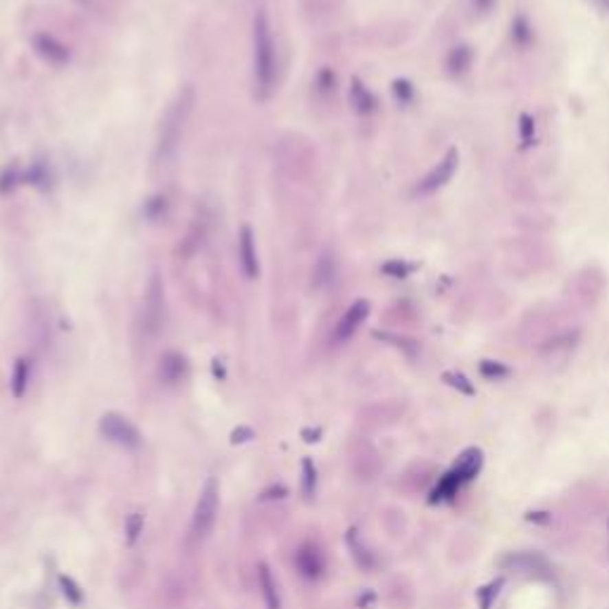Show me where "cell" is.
<instances>
[{
  "mask_svg": "<svg viewBox=\"0 0 609 609\" xmlns=\"http://www.w3.org/2000/svg\"><path fill=\"white\" fill-rule=\"evenodd\" d=\"M276 81V53H274V38H272V27L267 12L260 10L252 22V84H255V96L260 100H267L274 91Z\"/></svg>",
  "mask_w": 609,
  "mask_h": 609,
  "instance_id": "cell-1",
  "label": "cell"
},
{
  "mask_svg": "<svg viewBox=\"0 0 609 609\" xmlns=\"http://www.w3.org/2000/svg\"><path fill=\"white\" fill-rule=\"evenodd\" d=\"M190 110H193V91L184 89L177 96V100L167 107L162 120H159L157 143H155V159H157V164H167L177 155Z\"/></svg>",
  "mask_w": 609,
  "mask_h": 609,
  "instance_id": "cell-2",
  "label": "cell"
},
{
  "mask_svg": "<svg viewBox=\"0 0 609 609\" xmlns=\"http://www.w3.org/2000/svg\"><path fill=\"white\" fill-rule=\"evenodd\" d=\"M164 317H167V300H164V286L159 274H153L148 281L146 296L141 304V331L155 338L164 326Z\"/></svg>",
  "mask_w": 609,
  "mask_h": 609,
  "instance_id": "cell-3",
  "label": "cell"
},
{
  "mask_svg": "<svg viewBox=\"0 0 609 609\" xmlns=\"http://www.w3.org/2000/svg\"><path fill=\"white\" fill-rule=\"evenodd\" d=\"M217 507H219V486L212 476L205 481L203 490L198 495V502H195V512H193V533L198 538H205V535L212 531L214 519H217Z\"/></svg>",
  "mask_w": 609,
  "mask_h": 609,
  "instance_id": "cell-4",
  "label": "cell"
},
{
  "mask_svg": "<svg viewBox=\"0 0 609 609\" xmlns=\"http://www.w3.org/2000/svg\"><path fill=\"white\" fill-rule=\"evenodd\" d=\"M100 433L110 443H115V445L120 447H129V450L141 445V433H138V428L133 426L126 417L115 414V412H110V414H105L100 419Z\"/></svg>",
  "mask_w": 609,
  "mask_h": 609,
  "instance_id": "cell-5",
  "label": "cell"
},
{
  "mask_svg": "<svg viewBox=\"0 0 609 609\" xmlns=\"http://www.w3.org/2000/svg\"><path fill=\"white\" fill-rule=\"evenodd\" d=\"M457 167H459V153H457V148H450V151L445 153V157H443L441 162H438L436 167H433L431 172H428L426 177L419 181V186H417V193H419V195L438 193L443 186H447L452 181Z\"/></svg>",
  "mask_w": 609,
  "mask_h": 609,
  "instance_id": "cell-6",
  "label": "cell"
},
{
  "mask_svg": "<svg viewBox=\"0 0 609 609\" xmlns=\"http://www.w3.org/2000/svg\"><path fill=\"white\" fill-rule=\"evenodd\" d=\"M366 317H369V302L355 300L348 307V312L343 314L338 329H335V340H338V343H345L348 338H353V335L357 333V329L366 322Z\"/></svg>",
  "mask_w": 609,
  "mask_h": 609,
  "instance_id": "cell-7",
  "label": "cell"
},
{
  "mask_svg": "<svg viewBox=\"0 0 609 609\" xmlns=\"http://www.w3.org/2000/svg\"><path fill=\"white\" fill-rule=\"evenodd\" d=\"M239 262L243 269L245 278H255L260 274V262H257V247H255V236H252L250 226H243L239 236Z\"/></svg>",
  "mask_w": 609,
  "mask_h": 609,
  "instance_id": "cell-8",
  "label": "cell"
},
{
  "mask_svg": "<svg viewBox=\"0 0 609 609\" xmlns=\"http://www.w3.org/2000/svg\"><path fill=\"white\" fill-rule=\"evenodd\" d=\"M293 562H296V569L300 571V576H304V579H319V576H322V571H324L322 552L314 548V545H309V543H304V545L298 548Z\"/></svg>",
  "mask_w": 609,
  "mask_h": 609,
  "instance_id": "cell-9",
  "label": "cell"
},
{
  "mask_svg": "<svg viewBox=\"0 0 609 609\" xmlns=\"http://www.w3.org/2000/svg\"><path fill=\"white\" fill-rule=\"evenodd\" d=\"M186 357L179 353H167L162 359H159V366H157V374H159V381L167 386H177L179 381L186 376Z\"/></svg>",
  "mask_w": 609,
  "mask_h": 609,
  "instance_id": "cell-10",
  "label": "cell"
},
{
  "mask_svg": "<svg viewBox=\"0 0 609 609\" xmlns=\"http://www.w3.org/2000/svg\"><path fill=\"white\" fill-rule=\"evenodd\" d=\"M472 65H474L472 45H467V43L452 45L450 53H447V60H445L447 71H450L452 76H462V74H467V71L472 69Z\"/></svg>",
  "mask_w": 609,
  "mask_h": 609,
  "instance_id": "cell-11",
  "label": "cell"
},
{
  "mask_svg": "<svg viewBox=\"0 0 609 609\" xmlns=\"http://www.w3.org/2000/svg\"><path fill=\"white\" fill-rule=\"evenodd\" d=\"M34 48H36V53H38L43 60H48L50 65H62V62H67V58H69V53H67L65 45H60L58 41H55L53 36H48V34L36 36Z\"/></svg>",
  "mask_w": 609,
  "mask_h": 609,
  "instance_id": "cell-12",
  "label": "cell"
},
{
  "mask_svg": "<svg viewBox=\"0 0 609 609\" xmlns=\"http://www.w3.org/2000/svg\"><path fill=\"white\" fill-rule=\"evenodd\" d=\"M257 581H260V590H262V597H265L267 609H278V607H281V602H278L276 581H274V576H272V571H269V566H267V564H260V569H257Z\"/></svg>",
  "mask_w": 609,
  "mask_h": 609,
  "instance_id": "cell-13",
  "label": "cell"
},
{
  "mask_svg": "<svg viewBox=\"0 0 609 609\" xmlns=\"http://www.w3.org/2000/svg\"><path fill=\"white\" fill-rule=\"evenodd\" d=\"M350 100H353V107L359 112V115H369V112H374V107H376V100H374V96H371V91L366 89L359 79L353 81V89H350Z\"/></svg>",
  "mask_w": 609,
  "mask_h": 609,
  "instance_id": "cell-14",
  "label": "cell"
},
{
  "mask_svg": "<svg viewBox=\"0 0 609 609\" xmlns=\"http://www.w3.org/2000/svg\"><path fill=\"white\" fill-rule=\"evenodd\" d=\"M452 469L459 474V478H462L464 483L472 481V478L478 474V469H481V452H478V450H467L462 457L457 459V464Z\"/></svg>",
  "mask_w": 609,
  "mask_h": 609,
  "instance_id": "cell-15",
  "label": "cell"
},
{
  "mask_svg": "<svg viewBox=\"0 0 609 609\" xmlns=\"http://www.w3.org/2000/svg\"><path fill=\"white\" fill-rule=\"evenodd\" d=\"M512 43L521 50L533 43V27H531V22L524 14H517L512 22Z\"/></svg>",
  "mask_w": 609,
  "mask_h": 609,
  "instance_id": "cell-16",
  "label": "cell"
},
{
  "mask_svg": "<svg viewBox=\"0 0 609 609\" xmlns=\"http://www.w3.org/2000/svg\"><path fill=\"white\" fill-rule=\"evenodd\" d=\"M12 393L14 397H22L24 393H27V386H29V364L27 359H17V364H14V371H12Z\"/></svg>",
  "mask_w": 609,
  "mask_h": 609,
  "instance_id": "cell-17",
  "label": "cell"
},
{
  "mask_svg": "<svg viewBox=\"0 0 609 609\" xmlns=\"http://www.w3.org/2000/svg\"><path fill=\"white\" fill-rule=\"evenodd\" d=\"M143 524H146V514L141 509H133L126 517V524H124V531H126V543L133 545L138 540V535L143 533Z\"/></svg>",
  "mask_w": 609,
  "mask_h": 609,
  "instance_id": "cell-18",
  "label": "cell"
},
{
  "mask_svg": "<svg viewBox=\"0 0 609 609\" xmlns=\"http://www.w3.org/2000/svg\"><path fill=\"white\" fill-rule=\"evenodd\" d=\"M519 141L521 148H531L535 143V120L526 112L519 117Z\"/></svg>",
  "mask_w": 609,
  "mask_h": 609,
  "instance_id": "cell-19",
  "label": "cell"
},
{
  "mask_svg": "<svg viewBox=\"0 0 609 609\" xmlns=\"http://www.w3.org/2000/svg\"><path fill=\"white\" fill-rule=\"evenodd\" d=\"M478 371H481L486 379H505V376L512 374V369H509L507 364L495 362V359H483V362L478 364Z\"/></svg>",
  "mask_w": 609,
  "mask_h": 609,
  "instance_id": "cell-20",
  "label": "cell"
},
{
  "mask_svg": "<svg viewBox=\"0 0 609 609\" xmlns=\"http://www.w3.org/2000/svg\"><path fill=\"white\" fill-rule=\"evenodd\" d=\"M60 588H62V595L67 597V602H71V605H81L84 593H81V588L76 586L69 576H60Z\"/></svg>",
  "mask_w": 609,
  "mask_h": 609,
  "instance_id": "cell-21",
  "label": "cell"
},
{
  "mask_svg": "<svg viewBox=\"0 0 609 609\" xmlns=\"http://www.w3.org/2000/svg\"><path fill=\"white\" fill-rule=\"evenodd\" d=\"M314 488H317V469H314L312 459H304L302 462V490L307 498L314 495Z\"/></svg>",
  "mask_w": 609,
  "mask_h": 609,
  "instance_id": "cell-22",
  "label": "cell"
},
{
  "mask_svg": "<svg viewBox=\"0 0 609 609\" xmlns=\"http://www.w3.org/2000/svg\"><path fill=\"white\" fill-rule=\"evenodd\" d=\"M443 379H445V384H447V386L457 388L459 393H464V395H474V386H472V381H469L464 374H457V371H447V374L443 376Z\"/></svg>",
  "mask_w": 609,
  "mask_h": 609,
  "instance_id": "cell-23",
  "label": "cell"
},
{
  "mask_svg": "<svg viewBox=\"0 0 609 609\" xmlns=\"http://www.w3.org/2000/svg\"><path fill=\"white\" fill-rule=\"evenodd\" d=\"M384 272L395 278H405L414 272V265H407V262H388V265H384Z\"/></svg>",
  "mask_w": 609,
  "mask_h": 609,
  "instance_id": "cell-24",
  "label": "cell"
},
{
  "mask_svg": "<svg viewBox=\"0 0 609 609\" xmlns=\"http://www.w3.org/2000/svg\"><path fill=\"white\" fill-rule=\"evenodd\" d=\"M393 93H395V98L400 102H410L412 98H414V89H412V84H410V81H405V79L395 81V84H393Z\"/></svg>",
  "mask_w": 609,
  "mask_h": 609,
  "instance_id": "cell-25",
  "label": "cell"
},
{
  "mask_svg": "<svg viewBox=\"0 0 609 609\" xmlns=\"http://www.w3.org/2000/svg\"><path fill=\"white\" fill-rule=\"evenodd\" d=\"M502 586V581H495V583H490V586H486V588H481V590L476 593V597L478 600H481V609H488L490 607V600H493L495 595H498V588Z\"/></svg>",
  "mask_w": 609,
  "mask_h": 609,
  "instance_id": "cell-26",
  "label": "cell"
},
{
  "mask_svg": "<svg viewBox=\"0 0 609 609\" xmlns=\"http://www.w3.org/2000/svg\"><path fill=\"white\" fill-rule=\"evenodd\" d=\"M493 8H495V0H472V10L476 12V17H486Z\"/></svg>",
  "mask_w": 609,
  "mask_h": 609,
  "instance_id": "cell-27",
  "label": "cell"
},
{
  "mask_svg": "<svg viewBox=\"0 0 609 609\" xmlns=\"http://www.w3.org/2000/svg\"><path fill=\"white\" fill-rule=\"evenodd\" d=\"M597 5H600L602 10H605V12H609V0H595Z\"/></svg>",
  "mask_w": 609,
  "mask_h": 609,
  "instance_id": "cell-28",
  "label": "cell"
}]
</instances>
